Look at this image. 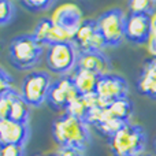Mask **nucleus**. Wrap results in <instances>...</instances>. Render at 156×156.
Wrapping results in <instances>:
<instances>
[{
  "mask_svg": "<svg viewBox=\"0 0 156 156\" xmlns=\"http://www.w3.org/2000/svg\"><path fill=\"white\" fill-rule=\"evenodd\" d=\"M80 97L76 86L73 83L70 76L59 77L58 80L52 81L51 88H49L47 103L49 107H52L55 111L67 110V107Z\"/></svg>",
  "mask_w": 156,
  "mask_h": 156,
  "instance_id": "1a4fd4ad",
  "label": "nucleus"
},
{
  "mask_svg": "<svg viewBox=\"0 0 156 156\" xmlns=\"http://www.w3.org/2000/svg\"><path fill=\"white\" fill-rule=\"evenodd\" d=\"M0 156H26V152L22 145L0 144Z\"/></svg>",
  "mask_w": 156,
  "mask_h": 156,
  "instance_id": "5701e85b",
  "label": "nucleus"
},
{
  "mask_svg": "<svg viewBox=\"0 0 156 156\" xmlns=\"http://www.w3.org/2000/svg\"><path fill=\"white\" fill-rule=\"evenodd\" d=\"M137 92L143 96H147L152 100H156V76L141 70V74L137 80Z\"/></svg>",
  "mask_w": 156,
  "mask_h": 156,
  "instance_id": "f3484780",
  "label": "nucleus"
},
{
  "mask_svg": "<svg viewBox=\"0 0 156 156\" xmlns=\"http://www.w3.org/2000/svg\"><path fill=\"white\" fill-rule=\"evenodd\" d=\"M76 69L89 71L97 77L110 74L111 62L104 52H83L78 55Z\"/></svg>",
  "mask_w": 156,
  "mask_h": 156,
  "instance_id": "ddd939ff",
  "label": "nucleus"
},
{
  "mask_svg": "<svg viewBox=\"0 0 156 156\" xmlns=\"http://www.w3.org/2000/svg\"><path fill=\"white\" fill-rule=\"evenodd\" d=\"M126 15L121 8H110L96 19L99 32L107 47H118L125 40Z\"/></svg>",
  "mask_w": 156,
  "mask_h": 156,
  "instance_id": "423d86ee",
  "label": "nucleus"
},
{
  "mask_svg": "<svg viewBox=\"0 0 156 156\" xmlns=\"http://www.w3.org/2000/svg\"><path fill=\"white\" fill-rule=\"evenodd\" d=\"M94 94L99 99V101L107 107L108 104L116 100L129 97V85L123 77L110 73L99 77Z\"/></svg>",
  "mask_w": 156,
  "mask_h": 156,
  "instance_id": "0eeeda50",
  "label": "nucleus"
},
{
  "mask_svg": "<svg viewBox=\"0 0 156 156\" xmlns=\"http://www.w3.org/2000/svg\"><path fill=\"white\" fill-rule=\"evenodd\" d=\"M70 77L73 80V83L76 86L80 96H90V94H94L97 81H99V77L97 76L89 73V71L81 70V69H76Z\"/></svg>",
  "mask_w": 156,
  "mask_h": 156,
  "instance_id": "4468645a",
  "label": "nucleus"
},
{
  "mask_svg": "<svg viewBox=\"0 0 156 156\" xmlns=\"http://www.w3.org/2000/svg\"><path fill=\"white\" fill-rule=\"evenodd\" d=\"M36 156H43V155H36ZM48 156H56V154L55 155H48Z\"/></svg>",
  "mask_w": 156,
  "mask_h": 156,
  "instance_id": "cd10ccee",
  "label": "nucleus"
},
{
  "mask_svg": "<svg viewBox=\"0 0 156 156\" xmlns=\"http://www.w3.org/2000/svg\"><path fill=\"white\" fill-rule=\"evenodd\" d=\"M0 121H2V116H0Z\"/></svg>",
  "mask_w": 156,
  "mask_h": 156,
  "instance_id": "c756f323",
  "label": "nucleus"
},
{
  "mask_svg": "<svg viewBox=\"0 0 156 156\" xmlns=\"http://www.w3.org/2000/svg\"><path fill=\"white\" fill-rule=\"evenodd\" d=\"M16 94H18V92L11 89V90H8L7 93H4L0 97V116H2V119H8L11 105H12V101Z\"/></svg>",
  "mask_w": 156,
  "mask_h": 156,
  "instance_id": "412c9836",
  "label": "nucleus"
},
{
  "mask_svg": "<svg viewBox=\"0 0 156 156\" xmlns=\"http://www.w3.org/2000/svg\"><path fill=\"white\" fill-rule=\"evenodd\" d=\"M21 5L32 12H41V11L49 10L54 5V2L52 0H23L21 2Z\"/></svg>",
  "mask_w": 156,
  "mask_h": 156,
  "instance_id": "4be33fe9",
  "label": "nucleus"
},
{
  "mask_svg": "<svg viewBox=\"0 0 156 156\" xmlns=\"http://www.w3.org/2000/svg\"><path fill=\"white\" fill-rule=\"evenodd\" d=\"M51 21L55 26L66 30L74 37L80 25L82 23V12L76 4H63L54 11Z\"/></svg>",
  "mask_w": 156,
  "mask_h": 156,
  "instance_id": "9b49d317",
  "label": "nucleus"
},
{
  "mask_svg": "<svg viewBox=\"0 0 156 156\" xmlns=\"http://www.w3.org/2000/svg\"><path fill=\"white\" fill-rule=\"evenodd\" d=\"M143 156H149V155H143Z\"/></svg>",
  "mask_w": 156,
  "mask_h": 156,
  "instance_id": "c85d7f7f",
  "label": "nucleus"
},
{
  "mask_svg": "<svg viewBox=\"0 0 156 156\" xmlns=\"http://www.w3.org/2000/svg\"><path fill=\"white\" fill-rule=\"evenodd\" d=\"M45 48L32 36V33L19 34L10 41L8 58L16 70L29 71L40 63Z\"/></svg>",
  "mask_w": 156,
  "mask_h": 156,
  "instance_id": "f03ea898",
  "label": "nucleus"
},
{
  "mask_svg": "<svg viewBox=\"0 0 156 156\" xmlns=\"http://www.w3.org/2000/svg\"><path fill=\"white\" fill-rule=\"evenodd\" d=\"M73 43L80 54L103 52V49L107 47L99 32L96 19H83L74 34Z\"/></svg>",
  "mask_w": 156,
  "mask_h": 156,
  "instance_id": "6e6552de",
  "label": "nucleus"
},
{
  "mask_svg": "<svg viewBox=\"0 0 156 156\" xmlns=\"http://www.w3.org/2000/svg\"><path fill=\"white\" fill-rule=\"evenodd\" d=\"M11 89H12V77L4 69L0 67V97Z\"/></svg>",
  "mask_w": 156,
  "mask_h": 156,
  "instance_id": "b1692460",
  "label": "nucleus"
},
{
  "mask_svg": "<svg viewBox=\"0 0 156 156\" xmlns=\"http://www.w3.org/2000/svg\"><path fill=\"white\" fill-rule=\"evenodd\" d=\"M56 156H85L82 151H78V149L73 148H60L56 152Z\"/></svg>",
  "mask_w": 156,
  "mask_h": 156,
  "instance_id": "393cba45",
  "label": "nucleus"
},
{
  "mask_svg": "<svg viewBox=\"0 0 156 156\" xmlns=\"http://www.w3.org/2000/svg\"><path fill=\"white\" fill-rule=\"evenodd\" d=\"M51 83L52 80L48 71H30L22 81L21 97L29 107H40L44 101H47Z\"/></svg>",
  "mask_w": 156,
  "mask_h": 156,
  "instance_id": "39448f33",
  "label": "nucleus"
},
{
  "mask_svg": "<svg viewBox=\"0 0 156 156\" xmlns=\"http://www.w3.org/2000/svg\"><path fill=\"white\" fill-rule=\"evenodd\" d=\"M147 141L143 126L127 123L108 138V145L114 156H143L145 155Z\"/></svg>",
  "mask_w": 156,
  "mask_h": 156,
  "instance_id": "7ed1b4c3",
  "label": "nucleus"
},
{
  "mask_svg": "<svg viewBox=\"0 0 156 156\" xmlns=\"http://www.w3.org/2000/svg\"><path fill=\"white\" fill-rule=\"evenodd\" d=\"M29 137V125L19 123V122L11 121V119H2L0 121V144L25 147Z\"/></svg>",
  "mask_w": 156,
  "mask_h": 156,
  "instance_id": "f8f14e48",
  "label": "nucleus"
},
{
  "mask_svg": "<svg viewBox=\"0 0 156 156\" xmlns=\"http://www.w3.org/2000/svg\"><path fill=\"white\" fill-rule=\"evenodd\" d=\"M15 4L8 0H0V26L8 25L15 16Z\"/></svg>",
  "mask_w": 156,
  "mask_h": 156,
  "instance_id": "aec40b11",
  "label": "nucleus"
},
{
  "mask_svg": "<svg viewBox=\"0 0 156 156\" xmlns=\"http://www.w3.org/2000/svg\"><path fill=\"white\" fill-rule=\"evenodd\" d=\"M154 149H155V154H156V137H155V140H154Z\"/></svg>",
  "mask_w": 156,
  "mask_h": 156,
  "instance_id": "bb28decb",
  "label": "nucleus"
},
{
  "mask_svg": "<svg viewBox=\"0 0 156 156\" xmlns=\"http://www.w3.org/2000/svg\"><path fill=\"white\" fill-rule=\"evenodd\" d=\"M129 14H141V15L152 16L156 12L155 0H132L127 3Z\"/></svg>",
  "mask_w": 156,
  "mask_h": 156,
  "instance_id": "6ab92c4d",
  "label": "nucleus"
},
{
  "mask_svg": "<svg viewBox=\"0 0 156 156\" xmlns=\"http://www.w3.org/2000/svg\"><path fill=\"white\" fill-rule=\"evenodd\" d=\"M152 37L151 16L129 14L125 21V40L132 44H148Z\"/></svg>",
  "mask_w": 156,
  "mask_h": 156,
  "instance_id": "9d476101",
  "label": "nucleus"
},
{
  "mask_svg": "<svg viewBox=\"0 0 156 156\" xmlns=\"http://www.w3.org/2000/svg\"><path fill=\"white\" fill-rule=\"evenodd\" d=\"M133 103L129 97H125V99L116 100V101L111 103L107 105V111L110 112V115L112 118L118 119L122 123H130V118L133 115Z\"/></svg>",
  "mask_w": 156,
  "mask_h": 156,
  "instance_id": "2eb2a0df",
  "label": "nucleus"
},
{
  "mask_svg": "<svg viewBox=\"0 0 156 156\" xmlns=\"http://www.w3.org/2000/svg\"><path fill=\"white\" fill-rule=\"evenodd\" d=\"M52 33H54V22L51 21V18H43L34 26L32 36L41 45H49L52 43Z\"/></svg>",
  "mask_w": 156,
  "mask_h": 156,
  "instance_id": "dca6fc26",
  "label": "nucleus"
},
{
  "mask_svg": "<svg viewBox=\"0 0 156 156\" xmlns=\"http://www.w3.org/2000/svg\"><path fill=\"white\" fill-rule=\"evenodd\" d=\"M44 55H45V63L48 70L63 77L69 76L76 70L80 52L73 41H63V43H54L47 45Z\"/></svg>",
  "mask_w": 156,
  "mask_h": 156,
  "instance_id": "20e7f679",
  "label": "nucleus"
},
{
  "mask_svg": "<svg viewBox=\"0 0 156 156\" xmlns=\"http://www.w3.org/2000/svg\"><path fill=\"white\" fill-rule=\"evenodd\" d=\"M151 26H152V36L156 37V12L151 16Z\"/></svg>",
  "mask_w": 156,
  "mask_h": 156,
  "instance_id": "a878e982",
  "label": "nucleus"
},
{
  "mask_svg": "<svg viewBox=\"0 0 156 156\" xmlns=\"http://www.w3.org/2000/svg\"><path fill=\"white\" fill-rule=\"evenodd\" d=\"M52 137L60 148H73L82 152L90 143V132L86 122L67 112L52 122Z\"/></svg>",
  "mask_w": 156,
  "mask_h": 156,
  "instance_id": "f257e3e1",
  "label": "nucleus"
},
{
  "mask_svg": "<svg viewBox=\"0 0 156 156\" xmlns=\"http://www.w3.org/2000/svg\"><path fill=\"white\" fill-rule=\"evenodd\" d=\"M29 118H30L29 105H27L26 101L21 97V93H18L15 96V99H14L12 105H11V111H10V116H8V119L19 122V123H26L27 125Z\"/></svg>",
  "mask_w": 156,
  "mask_h": 156,
  "instance_id": "a211bd4d",
  "label": "nucleus"
}]
</instances>
